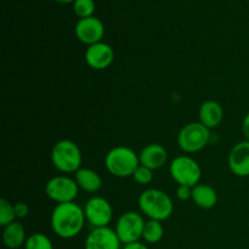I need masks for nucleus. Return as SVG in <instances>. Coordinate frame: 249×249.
I'll return each instance as SVG.
<instances>
[{"label":"nucleus","mask_w":249,"mask_h":249,"mask_svg":"<svg viewBox=\"0 0 249 249\" xmlns=\"http://www.w3.org/2000/svg\"><path fill=\"white\" fill-rule=\"evenodd\" d=\"M105 165L109 174L116 178L133 177L140 165L139 155L126 146H117L107 152Z\"/></svg>","instance_id":"4"},{"label":"nucleus","mask_w":249,"mask_h":249,"mask_svg":"<svg viewBox=\"0 0 249 249\" xmlns=\"http://www.w3.org/2000/svg\"><path fill=\"white\" fill-rule=\"evenodd\" d=\"M242 131L243 135H245L246 140L249 141V112L245 116L242 122Z\"/></svg>","instance_id":"27"},{"label":"nucleus","mask_w":249,"mask_h":249,"mask_svg":"<svg viewBox=\"0 0 249 249\" xmlns=\"http://www.w3.org/2000/svg\"><path fill=\"white\" fill-rule=\"evenodd\" d=\"M55 1L61 2V4H68V2H74L75 0H55Z\"/></svg>","instance_id":"28"},{"label":"nucleus","mask_w":249,"mask_h":249,"mask_svg":"<svg viewBox=\"0 0 249 249\" xmlns=\"http://www.w3.org/2000/svg\"><path fill=\"white\" fill-rule=\"evenodd\" d=\"M85 221L84 208L75 202L56 204L50 216L53 233L63 240L77 237L84 229Z\"/></svg>","instance_id":"1"},{"label":"nucleus","mask_w":249,"mask_h":249,"mask_svg":"<svg viewBox=\"0 0 249 249\" xmlns=\"http://www.w3.org/2000/svg\"><path fill=\"white\" fill-rule=\"evenodd\" d=\"M192 201L202 209H211L218 203V194L211 185L198 184L192 187Z\"/></svg>","instance_id":"16"},{"label":"nucleus","mask_w":249,"mask_h":249,"mask_svg":"<svg viewBox=\"0 0 249 249\" xmlns=\"http://www.w3.org/2000/svg\"><path fill=\"white\" fill-rule=\"evenodd\" d=\"M145 219L140 213L136 212H126L123 213L117 220L114 231L123 245L136 242L142 238Z\"/></svg>","instance_id":"7"},{"label":"nucleus","mask_w":249,"mask_h":249,"mask_svg":"<svg viewBox=\"0 0 249 249\" xmlns=\"http://www.w3.org/2000/svg\"><path fill=\"white\" fill-rule=\"evenodd\" d=\"M163 236H164V226L162 221L152 220V219L146 220L142 232V240L145 241V243L155 245L162 241Z\"/></svg>","instance_id":"19"},{"label":"nucleus","mask_w":249,"mask_h":249,"mask_svg":"<svg viewBox=\"0 0 249 249\" xmlns=\"http://www.w3.org/2000/svg\"><path fill=\"white\" fill-rule=\"evenodd\" d=\"M16 219L14 204H11L5 198L0 199V225L5 228L9 224L16 221Z\"/></svg>","instance_id":"22"},{"label":"nucleus","mask_w":249,"mask_h":249,"mask_svg":"<svg viewBox=\"0 0 249 249\" xmlns=\"http://www.w3.org/2000/svg\"><path fill=\"white\" fill-rule=\"evenodd\" d=\"M121 240L114 229L95 228L85 238L84 249H122Z\"/></svg>","instance_id":"11"},{"label":"nucleus","mask_w":249,"mask_h":249,"mask_svg":"<svg viewBox=\"0 0 249 249\" xmlns=\"http://www.w3.org/2000/svg\"><path fill=\"white\" fill-rule=\"evenodd\" d=\"M24 249H53V241L41 232H34L27 237Z\"/></svg>","instance_id":"20"},{"label":"nucleus","mask_w":249,"mask_h":249,"mask_svg":"<svg viewBox=\"0 0 249 249\" xmlns=\"http://www.w3.org/2000/svg\"><path fill=\"white\" fill-rule=\"evenodd\" d=\"M51 162L58 172L74 174L82 168L83 156L79 146L72 140H60L51 150Z\"/></svg>","instance_id":"3"},{"label":"nucleus","mask_w":249,"mask_h":249,"mask_svg":"<svg viewBox=\"0 0 249 249\" xmlns=\"http://www.w3.org/2000/svg\"><path fill=\"white\" fill-rule=\"evenodd\" d=\"M87 221L92 228H107L113 219V208L106 198L100 196L88 199L84 206Z\"/></svg>","instance_id":"9"},{"label":"nucleus","mask_w":249,"mask_h":249,"mask_svg":"<svg viewBox=\"0 0 249 249\" xmlns=\"http://www.w3.org/2000/svg\"><path fill=\"white\" fill-rule=\"evenodd\" d=\"M15 208V214H16L17 219H23L26 218L29 214V207L28 204L24 203V202H18V203L14 204Z\"/></svg>","instance_id":"25"},{"label":"nucleus","mask_w":249,"mask_h":249,"mask_svg":"<svg viewBox=\"0 0 249 249\" xmlns=\"http://www.w3.org/2000/svg\"><path fill=\"white\" fill-rule=\"evenodd\" d=\"M78 192L79 187L74 178H70L67 175H57L51 178L45 185L46 196L57 204L74 202L78 197Z\"/></svg>","instance_id":"8"},{"label":"nucleus","mask_w":249,"mask_h":249,"mask_svg":"<svg viewBox=\"0 0 249 249\" xmlns=\"http://www.w3.org/2000/svg\"><path fill=\"white\" fill-rule=\"evenodd\" d=\"M73 11L75 16L80 18L94 16L95 1L94 0H75L73 2Z\"/></svg>","instance_id":"21"},{"label":"nucleus","mask_w":249,"mask_h":249,"mask_svg":"<svg viewBox=\"0 0 249 249\" xmlns=\"http://www.w3.org/2000/svg\"><path fill=\"white\" fill-rule=\"evenodd\" d=\"M74 180L80 190L89 194H95L102 187L101 177L89 168H80L78 172H75Z\"/></svg>","instance_id":"17"},{"label":"nucleus","mask_w":249,"mask_h":249,"mask_svg":"<svg viewBox=\"0 0 249 249\" xmlns=\"http://www.w3.org/2000/svg\"><path fill=\"white\" fill-rule=\"evenodd\" d=\"M138 204L142 215L162 223L169 219L174 212L172 197L158 189H147L141 192Z\"/></svg>","instance_id":"2"},{"label":"nucleus","mask_w":249,"mask_h":249,"mask_svg":"<svg viewBox=\"0 0 249 249\" xmlns=\"http://www.w3.org/2000/svg\"><path fill=\"white\" fill-rule=\"evenodd\" d=\"M27 241L26 230L18 221L9 224L2 230V242L9 249H18Z\"/></svg>","instance_id":"18"},{"label":"nucleus","mask_w":249,"mask_h":249,"mask_svg":"<svg viewBox=\"0 0 249 249\" xmlns=\"http://www.w3.org/2000/svg\"><path fill=\"white\" fill-rule=\"evenodd\" d=\"M169 174L178 185L195 187L202 178L201 165L190 156L175 157L169 164Z\"/></svg>","instance_id":"6"},{"label":"nucleus","mask_w":249,"mask_h":249,"mask_svg":"<svg viewBox=\"0 0 249 249\" xmlns=\"http://www.w3.org/2000/svg\"><path fill=\"white\" fill-rule=\"evenodd\" d=\"M114 60V51L109 44L100 41L88 46L85 51V62L92 70L102 71L108 68Z\"/></svg>","instance_id":"12"},{"label":"nucleus","mask_w":249,"mask_h":249,"mask_svg":"<svg viewBox=\"0 0 249 249\" xmlns=\"http://www.w3.org/2000/svg\"><path fill=\"white\" fill-rule=\"evenodd\" d=\"M229 169L240 178L249 177V141H240L231 148L228 158Z\"/></svg>","instance_id":"13"},{"label":"nucleus","mask_w":249,"mask_h":249,"mask_svg":"<svg viewBox=\"0 0 249 249\" xmlns=\"http://www.w3.org/2000/svg\"><path fill=\"white\" fill-rule=\"evenodd\" d=\"M133 179L135 180L139 185L151 184L153 180V170L148 169V168L143 167V165L140 164L138 169L135 170V173H134Z\"/></svg>","instance_id":"23"},{"label":"nucleus","mask_w":249,"mask_h":249,"mask_svg":"<svg viewBox=\"0 0 249 249\" xmlns=\"http://www.w3.org/2000/svg\"><path fill=\"white\" fill-rule=\"evenodd\" d=\"M140 164L151 170L164 167L168 160V151L160 143H148L139 153Z\"/></svg>","instance_id":"14"},{"label":"nucleus","mask_w":249,"mask_h":249,"mask_svg":"<svg viewBox=\"0 0 249 249\" xmlns=\"http://www.w3.org/2000/svg\"><path fill=\"white\" fill-rule=\"evenodd\" d=\"M248 229H249V220H248Z\"/></svg>","instance_id":"29"},{"label":"nucleus","mask_w":249,"mask_h":249,"mask_svg":"<svg viewBox=\"0 0 249 249\" xmlns=\"http://www.w3.org/2000/svg\"><path fill=\"white\" fill-rule=\"evenodd\" d=\"M122 249H148V247L145 242L136 241V242H131V243H128V245H123Z\"/></svg>","instance_id":"26"},{"label":"nucleus","mask_w":249,"mask_h":249,"mask_svg":"<svg viewBox=\"0 0 249 249\" xmlns=\"http://www.w3.org/2000/svg\"><path fill=\"white\" fill-rule=\"evenodd\" d=\"M199 122L208 129H214L220 125L224 119V109L223 106L218 101L208 100L204 101L199 106L198 109Z\"/></svg>","instance_id":"15"},{"label":"nucleus","mask_w":249,"mask_h":249,"mask_svg":"<svg viewBox=\"0 0 249 249\" xmlns=\"http://www.w3.org/2000/svg\"><path fill=\"white\" fill-rule=\"evenodd\" d=\"M177 197L180 201H189V199H192V187L184 186V185H178Z\"/></svg>","instance_id":"24"},{"label":"nucleus","mask_w":249,"mask_h":249,"mask_svg":"<svg viewBox=\"0 0 249 249\" xmlns=\"http://www.w3.org/2000/svg\"><path fill=\"white\" fill-rule=\"evenodd\" d=\"M74 33L78 40L90 46L102 41L105 36V26L101 19L95 16L80 18L75 24Z\"/></svg>","instance_id":"10"},{"label":"nucleus","mask_w":249,"mask_h":249,"mask_svg":"<svg viewBox=\"0 0 249 249\" xmlns=\"http://www.w3.org/2000/svg\"><path fill=\"white\" fill-rule=\"evenodd\" d=\"M211 140V129L201 122L186 124L178 134V145L185 153H196L203 150Z\"/></svg>","instance_id":"5"}]
</instances>
